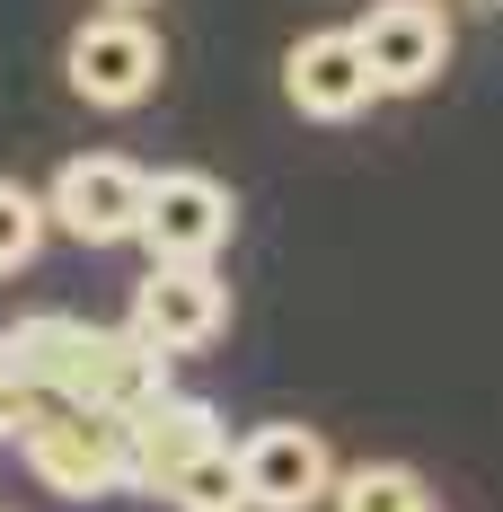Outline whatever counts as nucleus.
<instances>
[{
  "instance_id": "nucleus-1",
  "label": "nucleus",
  "mask_w": 503,
  "mask_h": 512,
  "mask_svg": "<svg viewBox=\"0 0 503 512\" xmlns=\"http://www.w3.org/2000/svg\"><path fill=\"white\" fill-rule=\"evenodd\" d=\"M9 362L45 389L53 407H89V415H142L168 389V362L133 336V327H89L71 309H36L18 318L9 336Z\"/></svg>"
},
{
  "instance_id": "nucleus-2",
  "label": "nucleus",
  "mask_w": 503,
  "mask_h": 512,
  "mask_svg": "<svg viewBox=\"0 0 503 512\" xmlns=\"http://www.w3.org/2000/svg\"><path fill=\"white\" fill-rule=\"evenodd\" d=\"M18 460L27 477L62 495V504H98L115 486H133V442H124V415H89V407H45L18 433Z\"/></svg>"
},
{
  "instance_id": "nucleus-3",
  "label": "nucleus",
  "mask_w": 503,
  "mask_h": 512,
  "mask_svg": "<svg viewBox=\"0 0 503 512\" xmlns=\"http://www.w3.org/2000/svg\"><path fill=\"white\" fill-rule=\"evenodd\" d=\"M142 195H151V168H133L124 151H80L53 168L45 221L80 248H115V239H142Z\"/></svg>"
},
{
  "instance_id": "nucleus-4",
  "label": "nucleus",
  "mask_w": 503,
  "mask_h": 512,
  "mask_svg": "<svg viewBox=\"0 0 503 512\" xmlns=\"http://www.w3.org/2000/svg\"><path fill=\"white\" fill-rule=\"evenodd\" d=\"M124 327H133L159 362L203 354V345L230 327V292H221V274H212V265H151V274L133 283Z\"/></svg>"
},
{
  "instance_id": "nucleus-5",
  "label": "nucleus",
  "mask_w": 503,
  "mask_h": 512,
  "mask_svg": "<svg viewBox=\"0 0 503 512\" xmlns=\"http://www.w3.org/2000/svg\"><path fill=\"white\" fill-rule=\"evenodd\" d=\"M62 80H71V98L106 106V115H133V106H151L159 89V36L142 18H89L71 45H62Z\"/></svg>"
},
{
  "instance_id": "nucleus-6",
  "label": "nucleus",
  "mask_w": 503,
  "mask_h": 512,
  "mask_svg": "<svg viewBox=\"0 0 503 512\" xmlns=\"http://www.w3.org/2000/svg\"><path fill=\"white\" fill-rule=\"evenodd\" d=\"M230 221H239V204H230L221 177L159 168L151 195H142V248H151V265H212L221 239H230Z\"/></svg>"
},
{
  "instance_id": "nucleus-7",
  "label": "nucleus",
  "mask_w": 503,
  "mask_h": 512,
  "mask_svg": "<svg viewBox=\"0 0 503 512\" xmlns=\"http://www.w3.org/2000/svg\"><path fill=\"white\" fill-rule=\"evenodd\" d=\"M353 36H362V62H371L380 98L433 89L442 62H451V18H442V0H380V9L353 18Z\"/></svg>"
},
{
  "instance_id": "nucleus-8",
  "label": "nucleus",
  "mask_w": 503,
  "mask_h": 512,
  "mask_svg": "<svg viewBox=\"0 0 503 512\" xmlns=\"http://www.w3.org/2000/svg\"><path fill=\"white\" fill-rule=\"evenodd\" d=\"M239 460H248V495L256 512H318L336 495V451L309 433V424H256L248 442H239Z\"/></svg>"
},
{
  "instance_id": "nucleus-9",
  "label": "nucleus",
  "mask_w": 503,
  "mask_h": 512,
  "mask_svg": "<svg viewBox=\"0 0 503 512\" xmlns=\"http://www.w3.org/2000/svg\"><path fill=\"white\" fill-rule=\"evenodd\" d=\"M283 98L301 106L309 124H353L362 106L380 98V80H371V62H362V36H353V27L301 36V45L283 53Z\"/></svg>"
},
{
  "instance_id": "nucleus-10",
  "label": "nucleus",
  "mask_w": 503,
  "mask_h": 512,
  "mask_svg": "<svg viewBox=\"0 0 503 512\" xmlns=\"http://www.w3.org/2000/svg\"><path fill=\"white\" fill-rule=\"evenodd\" d=\"M124 442H133V486L168 504V486H177V477H186L212 442H230V433H221V415L203 407V398H186V389H159L142 415H124Z\"/></svg>"
},
{
  "instance_id": "nucleus-11",
  "label": "nucleus",
  "mask_w": 503,
  "mask_h": 512,
  "mask_svg": "<svg viewBox=\"0 0 503 512\" xmlns=\"http://www.w3.org/2000/svg\"><path fill=\"white\" fill-rule=\"evenodd\" d=\"M168 512H256L248 495V460H239V442H212L177 486H168Z\"/></svg>"
},
{
  "instance_id": "nucleus-12",
  "label": "nucleus",
  "mask_w": 503,
  "mask_h": 512,
  "mask_svg": "<svg viewBox=\"0 0 503 512\" xmlns=\"http://www.w3.org/2000/svg\"><path fill=\"white\" fill-rule=\"evenodd\" d=\"M424 504H433V486L406 460H362V468H345L336 495H327V512H424Z\"/></svg>"
},
{
  "instance_id": "nucleus-13",
  "label": "nucleus",
  "mask_w": 503,
  "mask_h": 512,
  "mask_svg": "<svg viewBox=\"0 0 503 512\" xmlns=\"http://www.w3.org/2000/svg\"><path fill=\"white\" fill-rule=\"evenodd\" d=\"M45 230H53V221H45V204H36L27 186H9V177H0V283L36 265V248H45Z\"/></svg>"
},
{
  "instance_id": "nucleus-14",
  "label": "nucleus",
  "mask_w": 503,
  "mask_h": 512,
  "mask_svg": "<svg viewBox=\"0 0 503 512\" xmlns=\"http://www.w3.org/2000/svg\"><path fill=\"white\" fill-rule=\"evenodd\" d=\"M45 407H53V398L27 380V371H18V362H9V345H0V442H18V433H27Z\"/></svg>"
},
{
  "instance_id": "nucleus-15",
  "label": "nucleus",
  "mask_w": 503,
  "mask_h": 512,
  "mask_svg": "<svg viewBox=\"0 0 503 512\" xmlns=\"http://www.w3.org/2000/svg\"><path fill=\"white\" fill-rule=\"evenodd\" d=\"M106 9H142V0H106Z\"/></svg>"
},
{
  "instance_id": "nucleus-16",
  "label": "nucleus",
  "mask_w": 503,
  "mask_h": 512,
  "mask_svg": "<svg viewBox=\"0 0 503 512\" xmlns=\"http://www.w3.org/2000/svg\"><path fill=\"white\" fill-rule=\"evenodd\" d=\"M424 512H442V504H424Z\"/></svg>"
},
{
  "instance_id": "nucleus-17",
  "label": "nucleus",
  "mask_w": 503,
  "mask_h": 512,
  "mask_svg": "<svg viewBox=\"0 0 503 512\" xmlns=\"http://www.w3.org/2000/svg\"><path fill=\"white\" fill-rule=\"evenodd\" d=\"M0 512H9V504H0Z\"/></svg>"
}]
</instances>
